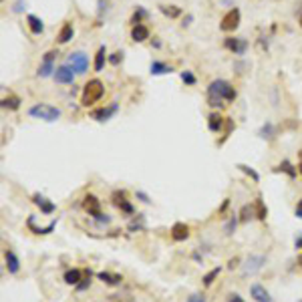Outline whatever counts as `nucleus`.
Returning a JSON list of instances; mask_svg holds the SVG:
<instances>
[{"instance_id": "obj_27", "label": "nucleus", "mask_w": 302, "mask_h": 302, "mask_svg": "<svg viewBox=\"0 0 302 302\" xmlns=\"http://www.w3.org/2000/svg\"><path fill=\"white\" fill-rule=\"evenodd\" d=\"M276 172H282V173H286L290 179H294V177L298 175V165L290 163L288 159H282V161L278 163V167H276Z\"/></svg>"}, {"instance_id": "obj_2", "label": "nucleus", "mask_w": 302, "mask_h": 302, "mask_svg": "<svg viewBox=\"0 0 302 302\" xmlns=\"http://www.w3.org/2000/svg\"><path fill=\"white\" fill-rule=\"evenodd\" d=\"M32 119H41L44 123H55L63 117V111L55 105H48V103H35L32 107H28L26 111Z\"/></svg>"}, {"instance_id": "obj_52", "label": "nucleus", "mask_w": 302, "mask_h": 302, "mask_svg": "<svg viewBox=\"0 0 302 302\" xmlns=\"http://www.w3.org/2000/svg\"><path fill=\"white\" fill-rule=\"evenodd\" d=\"M298 302H302V300H298Z\"/></svg>"}, {"instance_id": "obj_7", "label": "nucleus", "mask_w": 302, "mask_h": 302, "mask_svg": "<svg viewBox=\"0 0 302 302\" xmlns=\"http://www.w3.org/2000/svg\"><path fill=\"white\" fill-rule=\"evenodd\" d=\"M66 65L73 66V71L77 75H85L89 71L91 61H89L87 53H83V50H75V53H71L69 57H66Z\"/></svg>"}, {"instance_id": "obj_19", "label": "nucleus", "mask_w": 302, "mask_h": 302, "mask_svg": "<svg viewBox=\"0 0 302 302\" xmlns=\"http://www.w3.org/2000/svg\"><path fill=\"white\" fill-rule=\"evenodd\" d=\"M149 73L153 75V77L170 75V73H173V66H172V65H167V63H163V61H151V65H149Z\"/></svg>"}, {"instance_id": "obj_3", "label": "nucleus", "mask_w": 302, "mask_h": 302, "mask_svg": "<svg viewBox=\"0 0 302 302\" xmlns=\"http://www.w3.org/2000/svg\"><path fill=\"white\" fill-rule=\"evenodd\" d=\"M103 95H105V85L99 79H91L89 83H85V87H83L81 105L83 107H93L95 103H99Z\"/></svg>"}, {"instance_id": "obj_21", "label": "nucleus", "mask_w": 302, "mask_h": 302, "mask_svg": "<svg viewBox=\"0 0 302 302\" xmlns=\"http://www.w3.org/2000/svg\"><path fill=\"white\" fill-rule=\"evenodd\" d=\"M149 37H151V32L145 24H135L131 28V41L133 43H145Z\"/></svg>"}, {"instance_id": "obj_5", "label": "nucleus", "mask_w": 302, "mask_h": 302, "mask_svg": "<svg viewBox=\"0 0 302 302\" xmlns=\"http://www.w3.org/2000/svg\"><path fill=\"white\" fill-rule=\"evenodd\" d=\"M57 55H59V50H57V48L46 50L44 57H43V63L39 65V69H37V77H41V79L55 77V71H57V66H55Z\"/></svg>"}, {"instance_id": "obj_14", "label": "nucleus", "mask_w": 302, "mask_h": 302, "mask_svg": "<svg viewBox=\"0 0 302 302\" xmlns=\"http://www.w3.org/2000/svg\"><path fill=\"white\" fill-rule=\"evenodd\" d=\"M228 123V117H224L222 113H217V111H212L208 115V129L212 133H222L224 125Z\"/></svg>"}, {"instance_id": "obj_50", "label": "nucleus", "mask_w": 302, "mask_h": 302, "mask_svg": "<svg viewBox=\"0 0 302 302\" xmlns=\"http://www.w3.org/2000/svg\"><path fill=\"white\" fill-rule=\"evenodd\" d=\"M298 175H302V159L298 161Z\"/></svg>"}, {"instance_id": "obj_51", "label": "nucleus", "mask_w": 302, "mask_h": 302, "mask_svg": "<svg viewBox=\"0 0 302 302\" xmlns=\"http://www.w3.org/2000/svg\"><path fill=\"white\" fill-rule=\"evenodd\" d=\"M300 28H302V16H300Z\"/></svg>"}, {"instance_id": "obj_40", "label": "nucleus", "mask_w": 302, "mask_h": 302, "mask_svg": "<svg viewBox=\"0 0 302 302\" xmlns=\"http://www.w3.org/2000/svg\"><path fill=\"white\" fill-rule=\"evenodd\" d=\"M186 302H208V300H206V296H204V294L195 292V294H192V296H190Z\"/></svg>"}, {"instance_id": "obj_46", "label": "nucleus", "mask_w": 302, "mask_h": 302, "mask_svg": "<svg viewBox=\"0 0 302 302\" xmlns=\"http://www.w3.org/2000/svg\"><path fill=\"white\" fill-rule=\"evenodd\" d=\"M294 214H296V217H300V220H302V197L298 199V204H296V210H294Z\"/></svg>"}, {"instance_id": "obj_32", "label": "nucleus", "mask_w": 302, "mask_h": 302, "mask_svg": "<svg viewBox=\"0 0 302 302\" xmlns=\"http://www.w3.org/2000/svg\"><path fill=\"white\" fill-rule=\"evenodd\" d=\"M145 19H149V12L143 6H137L135 12H133V16H131V22H133V26H135V24H143Z\"/></svg>"}, {"instance_id": "obj_17", "label": "nucleus", "mask_w": 302, "mask_h": 302, "mask_svg": "<svg viewBox=\"0 0 302 302\" xmlns=\"http://www.w3.org/2000/svg\"><path fill=\"white\" fill-rule=\"evenodd\" d=\"M32 204L39 206V208H41V214H44V216H50V214L57 212V206L53 204V201H48V199H46L44 195H41V194H35V195H32Z\"/></svg>"}, {"instance_id": "obj_23", "label": "nucleus", "mask_w": 302, "mask_h": 302, "mask_svg": "<svg viewBox=\"0 0 302 302\" xmlns=\"http://www.w3.org/2000/svg\"><path fill=\"white\" fill-rule=\"evenodd\" d=\"M73 37H75L73 24H71V22H65V24L61 26V30H59V35H57V43H59V44H66Z\"/></svg>"}, {"instance_id": "obj_49", "label": "nucleus", "mask_w": 302, "mask_h": 302, "mask_svg": "<svg viewBox=\"0 0 302 302\" xmlns=\"http://www.w3.org/2000/svg\"><path fill=\"white\" fill-rule=\"evenodd\" d=\"M151 46H155V48H161V41H151Z\"/></svg>"}, {"instance_id": "obj_28", "label": "nucleus", "mask_w": 302, "mask_h": 302, "mask_svg": "<svg viewBox=\"0 0 302 302\" xmlns=\"http://www.w3.org/2000/svg\"><path fill=\"white\" fill-rule=\"evenodd\" d=\"M127 230H129V232H143V230H145V216H143V214L133 216V220L129 222Z\"/></svg>"}, {"instance_id": "obj_15", "label": "nucleus", "mask_w": 302, "mask_h": 302, "mask_svg": "<svg viewBox=\"0 0 302 302\" xmlns=\"http://www.w3.org/2000/svg\"><path fill=\"white\" fill-rule=\"evenodd\" d=\"M170 236L173 242H186L190 238V226L183 224V222H175L170 230Z\"/></svg>"}, {"instance_id": "obj_8", "label": "nucleus", "mask_w": 302, "mask_h": 302, "mask_svg": "<svg viewBox=\"0 0 302 302\" xmlns=\"http://www.w3.org/2000/svg\"><path fill=\"white\" fill-rule=\"evenodd\" d=\"M240 8H230L226 14H224V19L220 22V30L222 32H234L238 26H240Z\"/></svg>"}, {"instance_id": "obj_9", "label": "nucleus", "mask_w": 302, "mask_h": 302, "mask_svg": "<svg viewBox=\"0 0 302 302\" xmlns=\"http://www.w3.org/2000/svg\"><path fill=\"white\" fill-rule=\"evenodd\" d=\"M111 201H113V206L119 210L121 214H125V216H135V208H133V204L127 199V194L125 192H113Z\"/></svg>"}, {"instance_id": "obj_25", "label": "nucleus", "mask_w": 302, "mask_h": 302, "mask_svg": "<svg viewBox=\"0 0 302 302\" xmlns=\"http://www.w3.org/2000/svg\"><path fill=\"white\" fill-rule=\"evenodd\" d=\"M26 226L32 230V234H39V236L43 234V236H44V234H50V232H53V230L57 228V220H53L46 228H37V226H35V216H30L28 220H26Z\"/></svg>"}, {"instance_id": "obj_12", "label": "nucleus", "mask_w": 302, "mask_h": 302, "mask_svg": "<svg viewBox=\"0 0 302 302\" xmlns=\"http://www.w3.org/2000/svg\"><path fill=\"white\" fill-rule=\"evenodd\" d=\"M224 46L230 50V53L238 55V57H244L246 50H248V41L242 39V37H228L224 41Z\"/></svg>"}, {"instance_id": "obj_29", "label": "nucleus", "mask_w": 302, "mask_h": 302, "mask_svg": "<svg viewBox=\"0 0 302 302\" xmlns=\"http://www.w3.org/2000/svg\"><path fill=\"white\" fill-rule=\"evenodd\" d=\"M21 97H16V95H8L2 99V109H8V111H16V109H21Z\"/></svg>"}, {"instance_id": "obj_11", "label": "nucleus", "mask_w": 302, "mask_h": 302, "mask_svg": "<svg viewBox=\"0 0 302 302\" xmlns=\"http://www.w3.org/2000/svg\"><path fill=\"white\" fill-rule=\"evenodd\" d=\"M59 85H73L75 83V79H77V73L73 71V66H69V65H61V66H57V71H55V77H53Z\"/></svg>"}, {"instance_id": "obj_37", "label": "nucleus", "mask_w": 302, "mask_h": 302, "mask_svg": "<svg viewBox=\"0 0 302 302\" xmlns=\"http://www.w3.org/2000/svg\"><path fill=\"white\" fill-rule=\"evenodd\" d=\"M179 77H181V81L186 83L188 87H194V85H197V77H195L192 71H181V75H179Z\"/></svg>"}, {"instance_id": "obj_38", "label": "nucleus", "mask_w": 302, "mask_h": 302, "mask_svg": "<svg viewBox=\"0 0 302 302\" xmlns=\"http://www.w3.org/2000/svg\"><path fill=\"white\" fill-rule=\"evenodd\" d=\"M121 61H123V50H117V53L109 55V65H113V66H117Z\"/></svg>"}, {"instance_id": "obj_1", "label": "nucleus", "mask_w": 302, "mask_h": 302, "mask_svg": "<svg viewBox=\"0 0 302 302\" xmlns=\"http://www.w3.org/2000/svg\"><path fill=\"white\" fill-rule=\"evenodd\" d=\"M236 97H238L236 89L226 79H214L208 85V105L212 109H222L226 103L236 101Z\"/></svg>"}, {"instance_id": "obj_39", "label": "nucleus", "mask_w": 302, "mask_h": 302, "mask_svg": "<svg viewBox=\"0 0 302 302\" xmlns=\"http://www.w3.org/2000/svg\"><path fill=\"white\" fill-rule=\"evenodd\" d=\"M135 197L141 201V204H151V197H149L143 190H137V192H135Z\"/></svg>"}, {"instance_id": "obj_4", "label": "nucleus", "mask_w": 302, "mask_h": 302, "mask_svg": "<svg viewBox=\"0 0 302 302\" xmlns=\"http://www.w3.org/2000/svg\"><path fill=\"white\" fill-rule=\"evenodd\" d=\"M83 210H85L97 224H105V226L111 224V216H107V214L101 212V199H99L97 195L87 194L85 197H83Z\"/></svg>"}, {"instance_id": "obj_35", "label": "nucleus", "mask_w": 302, "mask_h": 302, "mask_svg": "<svg viewBox=\"0 0 302 302\" xmlns=\"http://www.w3.org/2000/svg\"><path fill=\"white\" fill-rule=\"evenodd\" d=\"M236 167H238V170H240V172H244V173H246L248 177H252V181H256V183L260 181V173H258L256 170H252V167H250V165H246V163H238Z\"/></svg>"}, {"instance_id": "obj_33", "label": "nucleus", "mask_w": 302, "mask_h": 302, "mask_svg": "<svg viewBox=\"0 0 302 302\" xmlns=\"http://www.w3.org/2000/svg\"><path fill=\"white\" fill-rule=\"evenodd\" d=\"M220 272H222V266H216V268H212V270H210L204 278H201V280H204V286H206V288H210L212 284L216 282V278L220 276Z\"/></svg>"}, {"instance_id": "obj_48", "label": "nucleus", "mask_w": 302, "mask_h": 302, "mask_svg": "<svg viewBox=\"0 0 302 302\" xmlns=\"http://www.w3.org/2000/svg\"><path fill=\"white\" fill-rule=\"evenodd\" d=\"M228 206H230V199H224V204H222V208H220V214H224V212L228 210Z\"/></svg>"}, {"instance_id": "obj_20", "label": "nucleus", "mask_w": 302, "mask_h": 302, "mask_svg": "<svg viewBox=\"0 0 302 302\" xmlns=\"http://www.w3.org/2000/svg\"><path fill=\"white\" fill-rule=\"evenodd\" d=\"M85 278V270H81V268H71V270H66L63 280L69 284V286H77V284Z\"/></svg>"}, {"instance_id": "obj_22", "label": "nucleus", "mask_w": 302, "mask_h": 302, "mask_svg": "<svg viewBox=\"0 0 302 302\" xmlns=\"http://www.w3.org/2000/svg\"><path fill=\"white\" fill-rule=\"evenodd\" d=\"M105 63H109V57H107V46H105V44H101V46L97 48L95 63H93L95 71H97V73H101V71H103V69H105Z\"/></svg>"}, {"instance_id": "obj_41", "label": "nucleus", "mask_w": 302, "mask_h": 302, "mask_svg": "<svg viewBox=\"0 0 302 302\" xmlns=\"http://www.w3.org/2000/svg\"><path fill=\"white\" fill-rule=\"evenodd\" d=\"M24 6H26V4H24V0H16L14 6H12V12H14V14H19V12H22Z\"/></svg>"}, {"instance_id": "obj_47", "label": "nucleus", "mask_w": 302, "mask_h": 302, "mask_svg": "<svg viewBox=\"0 0 302 302\" xmlns=\"http://www.w3.org/2000/svg\"><path fill=\"white\" fill-rule=\"evenodd\" d=\"M192 21H194V16H192V14H188L186 19H183V22H181V24H183V26H190V24H192Z\"/></svg>"}, {"instance_id": "obj_31", "label": "nucleus", "mask_w": 302, "mask_h": 302, "mask_svg": "<svg viewBox=\"0 0 302 302\" xmlns=\"http://www.w3.org/2000/svg\"><path fill=\"white\" fill-rule=\"evenodd\" d=\"M238 222H240V217L236 214H232L228 217V222L224 224V234H226V236H234V232H236V228H238Z\"/></svg>"}, {"instance_id": "obj_18", "label": "nucleus", "mask_w": 302, "mask_h": 302, "mask_svg": "<svg viewBox=\"0 0 302 302\" xmlns=\"http://www.w3.org/2000/svg\"><path fill=\"white\" fill-rule=\"evenodd\" d=\"M26 26L35 37H39V35L44 32V22L39 19L37 14H26Z\"/></svg>"}, {"instance_id": "obj_44", "label": "nucleus", "mask_w": 302, "mask_h": 302, "mask_svg": "<svg viewBox=\"0 0 302 302\" xmlns=\"http://www.w3.org/2000/svg\"><path fill=\"white\" fill-rule=\"evenodd\" d=\"M192 258H194L197 264H201V262H204V254H199V250H195V252H194V254H192Z\"/></svg>"}, {"instance_id": "obj_45", "label": "nucleus", "mask_w": 302, "mask_h": 302, "mask_svg": "<svg viewBox=\"0 0 302 302\" xmlns=\"http://www.w3.org/2000/svg\"><path fill=\"white\" fill-rule=\"evenodd\" d=\"M240 266V258H232L230 262H228V268L230 270H234V268H238Z\"/></svg>"}, {"instance_id": "obj_13", "label": "nucleus", "mask_w": 302, "mask_h": 302, "mask_svg": "<svg viewBox=\"0 0 302 302\" xmlns=\"http://www.w3.org/2000/svg\"><path fill=\"white\" fill-rule=\"evenodd\" d=\"M4 266H6V270L10 276H16L21 272V258L16 256V252L14 250H4Z\"/></svg>"}, {"instance_id": "obj_36", "label": "nucleus", "mask_w": 302, "mask_h": 302, "mask_svg": "<svg viewBox=\"0 0 302 302\" xmlns=\"http://www.w3.org/2000/svg\"><path fill=\"white\" fill-rule=\"evenodd\" d=\"M254 216H256L254 206H250V204L242 206V210H240V222H248L250 217H254Z\"/></svg>"}, {"instance_id": "obj_42", "label": "nucleus", "mask_w": 302, "mask_h": 302, "mask_svg": "<svg viewBox=\"0 0 302 302\" xmlns=\"http://www.w3.org/2000/svg\"><path fill=\"white\" fill-rule=\"evenodd\" d=\"M228 302H244V298H242L238 292H232V294L228 296Z\"/></svg>"}, {"instance_id": "obj_43", "label": "nucleus", "mask_w": 302, "mask_h": 302, "mask_svg": "<svg viewBox=\"0 0 302 302\" xmlns=\"http://www.w3.org/2000/svg\"><path fill=\"white\" fill-rule=\"evenodd\" d=\"M294 248H296V250H302V232L296 234V238H294Z\"/></svg>"}, {"instance_id": "obj_34", "label": "nucleus", "mask_w": 302, "mask_h": 302, "mask_svg": "<svg viewBox=\"0 0 302 302\" xmlns=\"http://www.w3.org/2000/svg\"><path fill=\"white\" fill-rule=\"evenodd\" d=\"M159 10L167 16V19H177V16L181 14V8L175 6V4H170V6H167V4H159Z\"/></svg>"}, {"instance_id": "obj_24", "label": "nucleus", "mask_w": 302, "mask_h": 302, "mask_svg": "<svg viewBox=\"0 0 302 302\" xmlns=\"http://www.w3.org/2000/svg\"><path fill=\"white\" fill-rule=\"evenodd\" d=\"M97 278L107 284V286H119V284L123 282V276L121 274H115V272H99Z\"/></svg>"}, {"instance_id": "obj_6", "label": "nucleus", "mask_w": 302, "mask_h": 302, "mask_svg": "<svg viewBox=\"0 0 302 302\" xmlns=\"http://www.w3.org/2000/svg\"><path fill=\"white\" fill-rule=\"evenodd\" d=\"M266 262H268V258L264 254H252V256H248L246 262L242 264V276L248 278V276L258 274L262 268L266 266Z\"/></svg>"}, {"instance_id": "obj_10", "label": "nucleus", "mask_w": 302, "mask_h": 302, "mask_svg": "<svg viewBox=\"0 0 302 302\" xmlns=\"http://www.w3.org/2000/svg\"><path fill=\"white\" fill-rule=\"evenodd\" d=\"M117 111H119V103H117V101H113V103H109L107 107H99V109L91 111V119H95L99 123H105V121L111 119V117L117 115Z\"/></svg>"}, {"instance_id": "obj_30", "label": "nucleus", "mask_w": 302, "mask_h": 302, "mask_svg": "<svg viewBox=\"0 0 302 302\" xmlns=\"http://www.w3.org/2000/svg\"><path fill=\"white\" fill-rule=\"evenodd\" d=\"M254 210H256V217L260 222H264L266 217H268V208H266V204H264V199H262V195H258L256 197V204H254Z\"/></svg>"}, {"instance_id": "obj_16", "label": "nucleus", "mask_w": 302, "mask_h": 302, "mask_svg": "<svg viewBox=\"0 0 302 302\" xmlns=\"http://www.w3.org/2000/svg\"><path fill=\"white\" fill-rule=\"evenodd\" d=\"M250 296L254 298V302H274V298L270 296V292H268L262 284H252L250 286Z\"/></svg>"}, {"instance_id": "obj_26", "label": "nucleus", "mask_w": 302, "mask_h": 302, "mask_svg": "<svg viewBox=\"0 0 302 302\" xmlns=\"http://www.w3.org/2000/svg\"><path fill=\"white\" fill-rule=\"evenodd\" d=\"M258 135H260V139L274 141V139H276V127H274V123H272V121H266V123L260 127Z\"/></svg>"}]
</instances>
